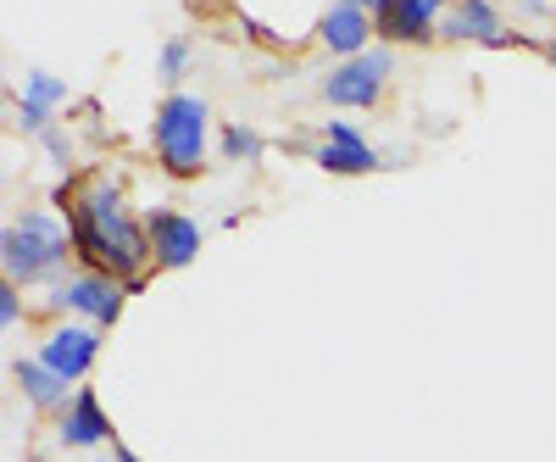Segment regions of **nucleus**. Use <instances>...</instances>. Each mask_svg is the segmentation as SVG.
<instances>
[{"instance_id": "20", "label": "nucleus", "mask_w": 556, "mask_h": 462, "mask_svg": "<svg viewBox=\"0 0 556 462\" xmlns=\"http://www.w3.org/2000/svg\"><path fill=\"white\" fill-rule=\"evenodd\" d=\"M117 462H139V457H134V451H123V446H117Z\"/></svg>"}, {"instance_id": "18", "label": "nucleus", "mask_w": 556, "mask_h": 462, "mask_svg": "<svg viewBox=\"0 0 556 462\" xmlns=\"http://www.w3.org/2000/svg\"><path fill=\"white\" fill-rule=\"evenodd\" d=\"M17 317H23V301H17V285L7 279V285H0V323H7V329H12Z\"/></svg>"}, {"instance_id": "6", "label": "nucleus", "mask_w": 556, "mask_h": 462, "mask_svg": "<svg viewBox=\"0 0 556 462\" xmlns=\"http://www.w3.org/2000/svg\"><path fill=\"white\" fill-rule=\"evenodd\" d=\"M96 357H101V335L89 329V323H62V329L39 346V362L51 367V374H62L67 385L84 379L89 367H96Z\"/></svg>"}, {"instance_id": "16", "label": "nucleus", "mask_w": 556, "mask_h": 462, "mask_svg": "<svg viewBox=\"0 0 556 462\" xmlns=\"http://www.w3.org/2000/svg\"><path fill=\"white\" fill-rule=\"evenodd\" d=\"M184 67H190V45L167 39V45H162V78H184Z\"/></svg>"}, {"instance_id": "3", "label": "nucleus", "mask_w": 556, "mask_h": 462, "mask_svg": "<svg viewBox=\"0 0 556 462\" xmlns=\"http://www.w3.org/2000/svg\"><path fill=\"white\" fill-rule=\"evenodd\" d=\"M206 101L201 96H167L156 107V123H151V140H156V162L173 173V178H190L201 173L206 162Z\"/></svg>"}, {"instance_id": "22", "label": "nucleus", "mask_w": 556, "mask_h": 462, "mask_svg": "<svg viewBox=\"0 0 556 462\" xmlns=\"http://www.w3.org/2000/svg\"><path fill=\"white\" fill-rule=\"evenodd\" d=\"M356 7H367V12H374V0H356Z\"/></svg>"}, {"instance_id": "5", "label": "nucleus", "mask_w": 556, "mask_h": 462, "mask_svg": "<svg viewBox=\"0 0 556 462\" xmlns=\"http://www.w3.org/2000/svg\"><path fill=\"white\" fill-rule=\"evenodd\" d=\"M123 296L128 290H123V279H112V273H78V279H62L56 285L51 307H67V312H78L89 323H117Z\"/></svg>"}, {"instance_id": "7", "label": "nucleus", "mask_w": 556, "mask_h": 462, "mask_svg": "<svg viewBox=\"0 0 556 462\" xmlns=\"http://www.w3.org/2000/svg\"><path fill=\"white\" fill-rule=\"evenodd\" d=\"M146 228H151V257H156V267H190V262H195V251H201V223H195V217L162 207V212L146 217Z\"/></svg>"}, {"instance_id": "14", "label": "nucleus", "mask_w": 556, "mask_h": 462, "mask_svg": "<svg viewBox=\"0 0 556 462\" xmlns=\"http://www.w3.org/2000/svg\"><path fill=\"white\" fill-rule=\"evenodd\" d=\"M223 157H235V162L262 157V134H256V128H245V123H228V128H223Z\"/></svg>"}, {"instance_id": "13", "label": "nucleus", "mask_w": 556, "mask_h": 462, "mask_svg": "<svg viewBox=\"0 0 556 462\" xmlns=\"http://www.w3.org/2000/svg\"><path fill=\"white\" fill-rule=\"evenodd\" d=\"M12 379H17V390H23L34 407H45V412L67 401V379L51 374V367H45L39 357H17V362H12Z\"/></svg>"}, {"instance_id": "15", "label": "nucleus", "mask_w": 556, "mask_h": 462, "mask_svg": "<svg viewBox=\"0 0 556 462\" xmlns=\"http://www.w3.org/2000/svg\"><path fill=\"white\" fill-rule=\"evenodd\" d=\"M28 101H39V107H56V101H67V84L34 67V73H28Z\"/></svg>"}, {"instance_id": "11", "label": "nucleus", "mask_w": 556, "mask_h": 462, "mask_svg": "<svg viewBox=\"0 0 556 462\" xmlns=\"http://www.w3.org/2000/svg\"><path fill=\"white\" fill-rule=\"evenodd\" d=\"M317 167H329V173H374L379 157L351 123H329L323 128V146H317Z\"/></svg>"}, {"instance_id": "10", "label": "nucleus", "mask_w": 556, "mask_h": 462, "mask_svg": "<svg viewBox=\"0 0 556 462\" xmlns=\"http://www.w3.org/2000/svg\"><path fill=\"white\" fill-rule=\"evenodd\" d=\"M323 45H329V51L334 57H362L367 51V34H374V12H367V7H356V0H340V7L334 12H323Z\"/></svg>"}, {"instance_id": "2", "label": "nucleus", "mask_w": 556, "mask_h": 462, "mask_svg": "<svg viewBox=\"0 0 556 462\" xmlns=\"http://www.w3.org/2000/svg\"><path fill=\"white\" fill-rule=\"evenodd\" d=\"M67 251H73V235H67L56 217H45V212H23L7 228V240H0V262H7V279L12 285L51 279V273L67 262Z\"/></svg>"}, {"instance_id": "1", "label": "nucleus", "mask_w": 556, "mask_h": 462, "mask_svg": "<svg viewBox=\"0 0 556 462\" xmlns=\"http://www.w3.org/2000/svg\"><path fill=\"white\" fill-rule=\"evenodd\" d=\"M73 251L112 279H134L151 262V228L139 223L117 184H89L73 207Z\"/></svg>"}, {"instance_id": "21", "label": "nucleus", "mask_w": 556, "mask_h": 462, "mask_svg": "<svg viewBox=\"0 0 556 462\" xmlns=\"http://www.w3.org/2000/svg\"><path fill=\"white\" fill-rule=\"evenodd\" d=\"M529 7H556V0H529Z\"/></svg>"}, {"instance_id": "19", "label": "nucleus", "mask_w": 556, "mask_h": 462, "mask_svg": "<svg viewBox=\"0 0 556 462\" xmlns=\"http://www.w3.org/2000/svg\"><path fill=\"white\" fill-rule=\"evenodd\" d=\"M45 151H51V162H62V167H67V157H73V151H67V140H62L56 128H45Z\"/></svg>"}, {"instance_id": "17", "label": "nucleus", "mask_w": 556, "mask_h": 462, "mask_svg": "<svg viewBox=\"0 0 556 462\" xmlns=\"http://www.w3.org/2000/svg\"><path fill=\"white\" fill-rule=\"evenodd\" d=\"M17 112H23V134H45V128H51V107H39V101H28V96H23V107H17Z\"/></svg>"}, {"instance_id": "9", "label": "nucleus", "mask_w": 556, "mask_h": 462, "mask_svg": "<svg viewBox=\"0 0 556 462\" xmlns=\"http://www.w3.org/2000/svg\"><path fill=\"white\" fill-rule=\"evenodd\" d=\"M56 440H62L67 451H84V446H106V440H112V419L101 412L96 390H78V396L67 401V419L56 424Z\"/></svg>"}, {"instance_id": "23", "label": "nucleus", "mask_w": 556, "mask_h": 462, "mask_svg": "<svg viewBox=\"0 0 556 462\" xmlns=\"http://www.w3.org/2000/svg\"><path fill=\"white\" fill-rule=\"evenodd\" d=\"M551 62H556V39H551Z\"/></svg>"}, {"instance_id": "12", "label": "nucleus", "mask_w": 556, "mask_h": 462, "mask_svg": "<svg viewBox=\"0 0 556 462\" xmlns=\"http://www.w3.org/2000/svg\"><path fill=\"white\" fill-rule=\"evenodd\" d=\"M445 34L451 39H479V45H506V28H501L490 0H462V7L445 17Z\"/></svg>"}, {"instance_id": "4", "label": "nucleus", "mask_w": 556, "mask_h": 462, "mask_svg": "<svg viewBox=\"0 0 556 462\" xmlns=\"http://www.w3.org/2000/svg\"><path fill=\"white\" fill-rule=\"evenodd\" d=\"M384 84H390V51H362L323 78V96L334 107H374Z\"/></svg>"}, {"instance_id": "8", "label": "nucleus", "mask_w": 556, "mask_h": 462, "mask_svg": "<svg viewBox=\"0 0 556 462\" xmlns=\"http://www.w3.org/2000/svg\"><path fill=\"white\" fill-rule=\"evenodd\" d=\"M445 0H374V28L384 39H429Z\"/></svg>"}]
</instances>
